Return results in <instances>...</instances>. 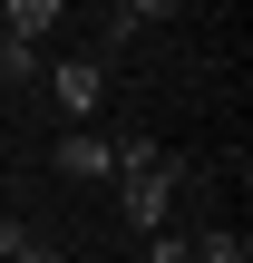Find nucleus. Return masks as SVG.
I'll return each mask as SVG.
<instances>
[{
	"mask_svg": "<svg viewBox=\"0 0 253 263\" xmlns=\"http://www.w3.org/2000/svg\"><path fill=\"white\" fill-rule=\"evenodd\" d=\"M166 205H176V156H156V166H137L127 176V224H166Z\"/></svg>",
	"mask_w": 253,
	"mask_h": 263,
	"instance_id": "1",
	"label": "nucleus"
},
{
	"mask_svg": "<svg viewBox=\"0 0 253 263\" xmlns=\"http://www.w3.org/2000/svg\"><path fill=\"white\" fill-rule=\"evenodd\" d=\"M49 88H59V107H68V117H88V107H98V88H107V68H98V59H59V68H49Z\"/></svg>",
	"mask_w": 253,
	"mask_h": 263,
	"instance_id": "2",
	"label": "nucleus"
},
{
	"mask_svg": "<svg viewBox=\"0 0 253 263\" xmlns=\"http://www.w3.org/2000/svg\"><path fill=\"white\" fill-rule=\"evenodd\" d=\"M0 29H10L20 49H39V29H59V0H10V10H0Z\"/></svg>",
	"mask_w": 253,
	"mask_h": 263,
	"instance_id": "3",
	"label": "nucleus"
},
{
	"mask_svg": "<svg viewBox=\"0 0 253 263\" xmlns=\"http://www.w3.org/2000/svg\"><path fill=\"white\" fill-rule=\"evenodd\" d=\"M59 176H107V137L68 127V137H59Z\"/></svg>",
	"mask_w": 253,
	"mask_h": 263,
	"instance_id": "4",
	"label": "nucleus"
},
{
	"mask_svg": "<svg viewBox=\"0 0 253 263\" xmlns=\"http://www.w3.org/2000/svg\"><path fill=\"white\" fill-rule=\"evenodd\" d=\"M185 263H253V254H244V234H195Z\"/></svg>",
	"mask_w": 253,
	"mask_h": 263,
	"instance_id": "5",
	"label": "nucleus"
},
{
	"mask_svg": "<svg viewBox=\"0 0 253 263\" xmlns=\"http://www.w3.org/2000/svg\"><path fill=\"white\" fill-rule=\"evenodd\" d=\"M137 29H156V10H146V0H127V10H107V39H137Z\"/></svg>",
	"mask_w": 253,
	"mask_h": 263,
	"instance_id": "6",
	"label": "nucleus"
},
{
	"mask_svg": "<svg viewBox=\"0 0 253 263\" xmlns=\"http://www.w3.org/2000/svg\"><path fill=\"white\" fill-rule=\"evenodd\" d=\"M10 263H68V254H59L49 234H29V244H20V254H10Z\"/></svg>",
	"mask_w": 253,
	"mask_h": 263,
	"instance_id": "7",
	"label": "nucleus"
},
{
	"mask_svg": "<svg viewBox=\"0 0 253 263\" xmlns=\"http://www.w3.org/2000/svg\"><path fill=\"white\" fill-rule=\"evenodd\" d=\"M0 39H10V29H0Z\"/></svg>",
	"mask_w": 253,
	"mask_h": 263,
	"instance_id": "8",
	"label": "nucleus"
}]
</instances>
